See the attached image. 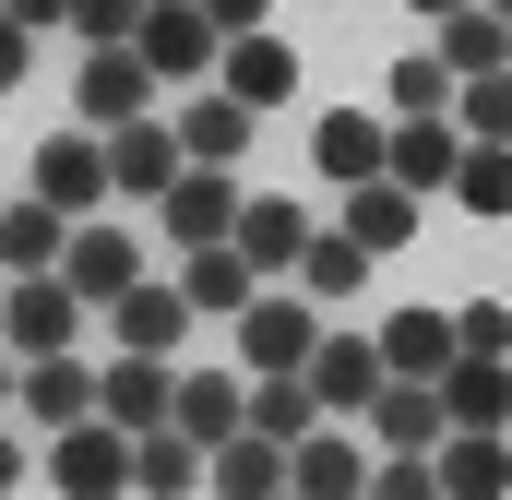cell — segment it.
<instances>
[{"mask_svg": "<svg viewBox=\"0 0 512 500\" xmlns=\"http://www.w3.org/2000/svg\"><path fill=\"white\" fill-rule=\"evenodd\" d=\"M227 334H239V370H251V381H298V370H310V346H322V298H310V286H298V298L262 286Z\"/></svg>", "mask_w": 512, "mask_h": 500, "instance_id": "1", "label": "cell"}, {"mask_svg": "<svg viewBox=\"0 0 512 500\" xmlns=\"http://www.w3.org/2000/svg\"><path fill=\"white\" fill-rule=\"evenodd\" d=\"M24 191H36V203H60V215H72V227H84V215H108V203H120V179H108V131H48V143H36V167H24Z\"/></svg>", "mask_w": 512, "mask_h": 500, "instance_id": "2", "label": "cell"}, {"mask_svg": "<svg viewBox=\"0 0 512 500\" xmlns=\"http://www.w3.org/2000/svg\"><path fill=\"white\" fill-rule=\"evenodd\" d=\"M0 346H12V358H72V346H84V298H72L60 274H12V286H0Z\"/></svg>", "mask_w": 512, "mask_h": 500, "instance_id": "3", "label": "cell"}, {"mask_svg": "<svg viewBox=\"0 0 512 500\" xmlns=\"http://www.w3.org/2000/svg\"><path fill=\"white\" fill-rule=\"evenodd\" d=\"M72 120H84V131L155 120V60H143V48H84V72H72Z\"/></svg>", "mask_w": 512, "mask_h": 500, "instance_id": "4", "label": "cell"}, {"mask_svg": "<svg viewBox=\"0 0 512 500\" xmlns=\"http://www.w3.org/2000/svg\"><path fill=\"white\" fill-rule=\"evenodd\" d=\"M48 489L60 500H120L131 489V429H108V417L48 429Z\"/></svg>", "mask_w": 512, "mask_h": 500, "instance_id": "5", "label": "cell"}, {"mask_svg": "<svg viewBox=\"0 0 512 500\" xmlns=\"http://www.w3.org/2000/svg\"><path fill=\"white\" fill-rule=\"evenodd\" d=\"M370 465H382V453H370L346 417H322L310 441H286V489L298 500H370Z\"/></svg>", "mask_w": 512, "mask_h": 500, "instance_id": "6", "label": "cell"}, {"mask_svg": "<svg viewBox=\"0 0 512 500\" xmlns=\"http://www.w3.org/2000/svg\"><path fill=\"white\" fill-rule=\"evenodd\" d=\"M131 48L155 60V84H203V72L227 60V36H215V12H203V0H155Z\"/></svg>", "mask_w": 512, "mask_h": 500, "instance_id": "7", "label": "cell"}, {"mask_svg": "<svg viewBox=\"0 0 512 500\" xmlns=\"http://www.w3.org/2000/svg\"><path fill=\"white\" fill-rule=\"evenodd\" d=\"M96 417L131 429V441L167 429V417H179V358H131V346H120V370H96Z\"/></svg>", "mask_w": 512, "mask_h": 500, "instance_id": "8", "label": "cell"}, {"mask_svg": "<svg viewBox=\"0 0 512 500\" xmlns=\"http://www.w3.org/2000/svg\"><path fill=\"white\" fill-rule=\"evenodd\" d=\"M239 203H251L239 167H179V191H167L155 215H167V239H179V250H215V239H239Z\"/></svg>", "mask_w": 512, "mask_h": 500, "instance_id": "9", "label": "cell"}, {"mask_svg": "<svg viewBox=\"0 0 512 500\" xmlns=\"http://www.w3.org/2000/svg\"><path fill=\"white\" fill-rule=\"evenodd\" d=\"M441 441H453L441 381H382L370 393V453H441Z\"/></svg>", "mask_w": 512, "mask_h": 500, "instance_id": "10", "label": "cell"}, {"mask_svg": "<svg viewBox=\"0 0 512 500\" xmlns=\"http://www.w3.org/2000/svg\"><path fill=\"white\" fill-rule=\"evenodd\" d=\"M179 120H131V131H108V179H120V203H167L179 191Z\"/></svg>", "mask_w": 512, "mask_h": 500, "instance_id": "11", "label": "cell"}, {"mask_svg": "<svg viewBox=\"0 0 512 500\" xmlns=\"http://www.w3.org/2000/svg\"><path fill=\"white\" fill-rule=\"evenodd\" d=\"M60 286H72V298H120V286H143V239L108 227V215H84L72 250H60Z\"/></svg>", "mask_w": 512, "mask_h": 500, "instance_id": "12", "label": "cell"}, {"mask_svg": "<svg viewBox=\"0 0 512 500\" xmlns=\"http://www.w3.org/2000/svg\"><path fill=\"white\" fill-rule=\"evenodd\" d=\"M179 298H191V322H239V310L262 298L251 250H239V239H215V250H179Z\"/></svg>", "mask_w": 512, "mask_h": 500, "instance_id": "13", "label": "cell"}, {"mask_svg": "<svg viewBox=\"0 0 512 500\" xmlns=\"http://www.w3.org/2000/svg\"><path fill=\"white\" fill-rule=\"evenodd\" d=\"M382 346L370 334H322L310 346V393H322V417H370V393H382Z\"/></svg>", "mask_w": 512, "mask_h": 500, "instance_id": "14", "label": "cell"}, {"mask_svg": "<svg viewBox=\"0 0 512 500\" xmlns=\"http://www.w3.org/2000/svg\"><path fill=\"white\" fill-rule=\"evenodd\" d=\"M370 346H382V370H393V381H441L453 358H465V346H453V310H429V298H405Z\"/></svg>", "mask_w": 512, "mask_h": 500, "instance_id": "15", "label": "cell"}, {"mask_svg": "<svg viewBox=\"0 0 512 500\" xmlns=\"http://www.w3.org/2000/svg\"><path fill=\"white\" fill-rule=\"evenodd\" d=\"M131 489L143 500H203L215 489V453H203L191 429H143V441H131Z\"/></svg>", "mask_w": 512, "mask_h": 500, "instance_id": "16", "label": "cell"}, {"mask_svg": "<svg viewBox=\"0 0 512 500\" xmlns=\"http://www.w3.org/2000/svg\"><path fill=\"white\" fill-rule=\"evenodd\" d=\"M453 167H465V120H393L382 179H405V191H453Z\"/></svg>", "mask_w": 512, "mask_h": 500, "instance_id": "17", "label": "cell"}, {"mask_svg": "<svg viewBox=\"0 0 512 500\" xmlns=\"http://www.w3.org/2000/svg\"><path fill=\"white\" fill-rule=\"evenodd\" d=\"M108 322H120V346H131V358H179V334H191V298L143 274V286H120V298H108Z\"/></svg>", "mask_w": 512, "mask_h": 500, "instance_id": "18", "label": "cell"}, {"mask_svg": "<svg viewBox=\"0 0 512 500\" xmlns=\"http://www.w3.org/2000/svg\"><path fill=\"white\" fill-rule=\"evenodd\" d=\"M215 84L239 96V108H274V96H298V48L262 24V36H227V60H215Z\"/></svg>", "mask_w": 512, "mask_h": 500, "instance_id": "19", "label": "cell"}, {"mask_svg": "<svg viewBox=\"0 0 512 500\" xmlns=\"http://www.w3.org/2000/svg\"><path fill=\"white\" fill-rule=\"evenodd\" d=\"M382 143H393V131L370 120V108H322V131H310V167H322L334 191H358V179H382Z\"/></svg>", "mask_w": 512, "mask_h": 500, "instance_id": "20", "label": "cell"}, {"mask_svg": "<svg viewBox=\"0 0 512 500\" xmlns=\"http://www.w3.org/2000/svg\"><path fill=\"white\" fill-rule=\"evenodd\" d=\"M12 405L36 417V441H48V429H84V417H96V370H84V358H24V393H12Z\"/></svg>", "mask_w": 512, "mask_h": 500, "instance_id": "21", "label": "cell"}, {"mask_svg": "<svg viewBox=\"0 0 512 500\" xmlns=\"http://www.w3.org/2000/svg\"><path fill=\"white\" fill-rule=\"evenodd\" d=\"M60 250H72V215L60 203H36V191L0 203V274H60Z\"/></svg>", "mask_w": 512, "mask_h": 500, "instance_id": "22", "label": "cell"}, {"mask_svg": "<svg viewBox=\"0 0 512 500\" xmlns=\"http://www.w3.org/2000/svg\"><path fill=\"white\" fill-rule=\"evenodd\" d=\"M251 131H262V108H239V96L215 84V96H191V108H179V155H191V167H239V155H251Z\"/></svg>", "mask_w": 512, "mask_h": 500, "instance_id": "23", "label": "cell"}, {"mask_svg": "<svg viewBox=\"0 0 512 500\" xmlns=\"http://www.w3.org/2000/svg\"><path fill=\"white\" fill-rule=\"evenodd\" d=\"M429 465H441V500H501L512 489V429H453Z\"/></svg>", "mask_w": 512, "mask_h": 500, "instance_id": "24", "label": "cell"}, {"mask_svg": "<svg viewBox=\"0 0 512 500\" xmlns=\"http://www.w3.org/2000/svg\"><path fill=\"white\" fill-rule=\"evenodd\" d=\"M167 429H191L203 453H215V441H239V429H251V381H227V370H179V417H167Z\"/></svg>", "mask_w": 512, "mask_h": 500, "instance_id": "25", "label": "cell"}, {"mask_svg": "<svg viewBox=\"0 0 512 500\" xmlns=\"http://www.w3.org/2000/svg\"><path fill=\"white\" fill-rule=\"evenodd\" d=\"M441 60H453V84H477V72H512V24L489 0H465V12H441V36H429Z\"/></svg>", "mask_w": 512, "mask_h": 500, "instance_id": "26", "label": "cell"}, {"mask_svg": "<svg viewBox=\"0 0 512 500\" xmlns=\"http://www.w3.org/2000/svg\"><path fill=\"white\" fill-rule=\"evenodd\" d=\"M346 239L370 250V262L405 250V239H417V191H405V179H358V191H346Z\"/></svg>", "mask_w": 512, "mask_h": 500, "instance_id": "27", "label": "cell"}, {"mask_svg": "<svg viewBox=\"0 0 512 500\" xmlns=\"http://www.w3.org/2000/svg\"><path fill=\"white\" fill-rule=\"evenodd\" d=\"M441 405H453V429H512V358H453Z\"/></svg>", "mask_w": 512, "mask_h": 500, "instance_id": "28", "label": "cell"}, {"mask_svg": "<svg viewBox=\"0 0 512 500\" xmlns=\"http://www.w3.org/2000/svg\"><path fill=\"white\" fill-rule=\"evenodd\" d=\"M239 250H251V274H298L310 215H298V203H274V191H251V203H239Z\"/></svg>", "mask_w": 512, "mask_h": 500, "instance_id": "29", "label": "cell"}, {"mask_svg": "<svg viewBox=\"0 0 512 500\" xmlns=\"http://www.w3.org/2000/svg\"><path fill=\"white\" fill-rule=\"evenodd\" d=\"M382 96H393V120H453V96H465V84H453V60H441V48H405V60L382 72Z\"/></svg>", "mask_w": 512, "mask_h": 500, "instance_id": "30", "label": "cell"}, {"mask_svg": "<svg viewBox=\"0 0 512 500\" xmlns=\"http://www.w3.org/2000/svg\"><path fill=\"white\" fill-rule=\"evenodd\" d=\"M215 489L227 500H286V441H262V429L215 441Z\"/></svg>", "mask_w": 512, "mask_h": 500, "instance_id": "31", "label": "cell"}, {"mask_svg": "<svg viewBox=\"0 0 512 500\" xmlns=\"http://www.w3.org/2000/svg\"><path fill=\"white\" fill-rule=\"evenodd\" d=\"M298 286H310V298H358V286H370V250L346 239V227H310V250H298Z\"/></svg>", "mask_w": 512, "mask_h": 500, "instance_id": "32", "label": "cell"}, {"mask_svg": "<svg viewBox=\"0 0 512 500\" xmlns=\"http://www.w3.org/2000/svg\"><path fill=\"white\" fill-rule=\"evenodd\" d=\"M251 429H262V441H310V429H322L310 370H298V381H251Z\"/></svg>", "mask_w": 512, "mask_h": 500, "instance_id": "33", "label": "cell"}, {"mask_svg": "<svg viewBox=\"0 0 512 500\" xmlns=\"http://www.w3.org/2000/svg\"><path fill=\"white\" fill-rule=\"evenodd\" d=\"M453 203H465V215H512V143H465Z\"/></svg>", "mask_w": 512, "mask_h": 500, "instance_id": "34", "label": "cell"}, {"mask_svg": "<svg viewBox=\"0 0 512 500\" xmlns=\"http://www.w3.org/2000/svg\"><path fill=\"white\" fill-rule=\"evenodd\" d=\"M453 120H465V143H512V72H477L453 96Z\"/></svg>", "mask_w": 512, "mask_h": 500, "instance_id": "35", "label": "cell"}, {"mask_svg": "<svg viewBox=\"0 0 512 500\" xmlns=\"http://www.w3.org/2000/svg\"><path fill=\"white\" fill-rule=\"evenodd\" d=\"M143 12H155V0H72V36H84V48H131Z\"/></svg>", "mask_w": 512, "mask_h": 500, "instance_id": "36", "label": "cell"}, {"mask_svg": "<svg viewBox=\"0 0 512 500\" xmlns=\"http://www.w3.org/2000/svg\"><path fill=\"white\" fill-rule=\"evenodd\" d=\"M453 346L465 358H512V298H465L453 310Z\"/></svg>", "mask_w": 512, "mask_h": 500, "instance_id": "37", "label": "cell"}, {"mask_svg": "<svg viewBox=\"0 0 512 500\" xmlns=\"http://www.w3.org/2000/svg\"><path fill=\"white\" fill-rule=\"evenodd\" d=\"M370 500H441V465L429 453H382L370 465Z\"/></svg>", "mask_w": 512, "mask_h": 500, "instance_id": "38", "label": "cell"}, {"mask_svg": "<svg viewBox=\"0 0 512 500\" xmlns=\"http://www.w3.org/2000/svg\"><path fill=\"white\" fill-rule=\"evenodd\" d=\"M24 72H36V36H24V24H12V12H0V96H12V84H24Z\"/></svg>", "mask_w": 512, "mask_h": 500, "instance_id": "39", "label": "cell"}, {"mask_svg": "<svg viewBox=\"0 0 512 500\" xmlns=\"http://www.w3.org/2000/svg\"><path fill=\"white\" fill-rule=\"evenodd\" d=\"M203 12H215V36H262L274 24V0H203Z\"/></svg>", "mask_w": 512, "mask_h": 500, "instance_id": "40", "label": "cell"}, {"mask_svg": "<svg viewBox=\"0 0 512 500\" xmlns=\"http://www.w3.org/2000/svg\"><path fill=\"white\" fill-rule=\"evenodd\" d=\"M0 12H12L24 36H48V24H72V0H0Z\"/></svg>", "mask_w": 512, "mask_h": 500, "instance_id": "41", "label": "cell"}, {"mask_svg": "<svg viewBox=\"0 0 512 500\" xmlns=\"http://www.w3.org/2000/svg\"><path fill=\"white\" fill-rule=\"evenodd\" d=\"M24 477H36V453H24V441H12V429H0V500L24 489Z\"/></svg>", "mask_w": 512, "mask_h": 500, "instance_id": "42", "label": "cell"}, {"mask_svg": "<svg viewBox=\"0 0 512 500\" xmlns=\"http://www.w3.org/2000/svg\"><path fill=\"white\" fill-rule=\"evenodd\" d=\"M12 393H24V358H12V346H0V417H12Z\"/></svg>", "mask_w": 512, "mask_h": 500, "instance_id": "43", "label": "cell"}, {"mask_svg": "<svg viewBox=\"0 0 512 500\" xmlns=\"http://www.w3.org/2000/svg\"><path fill=\"white\" fill-rule=\"evenodd\" d=\"M417 12H429V24H441V12H465V0H417Z\"/></svg>", "mask_w": 512, "mask_h": 500, "instance_id": "44", "label": "cell"}, {"mask_svg": "<svg viewBox=\"0 0 512 500\" xmlns=\"http://www.w3.org/2000/svg\"><path fill=\"white\" fill-rule=\"evenodd\" d=\"M489 12H501V24H512V0H489Z\"/></svg>", "mask_w": 512, "mask_h": 500, "instance_id": "45", "label": "cell"}, {"mask_svg": "<svg viewBox=\"0 0 512 500\" xmlns=\"http://www.w3.org/2000/svg\"><path fill=\"white\" fill-rule=\"evenodd\" d=\"M286 500H298V489H286Z\"/></svg>", "mask_w": 512, "mask_h": 500, "instance_id": "46", "label": "cell"}]
</instances>
